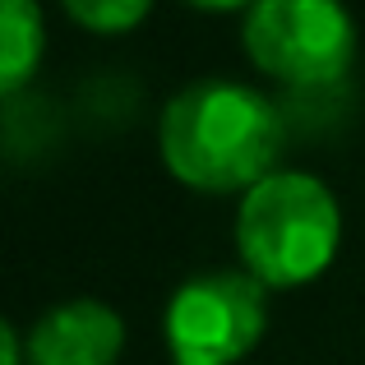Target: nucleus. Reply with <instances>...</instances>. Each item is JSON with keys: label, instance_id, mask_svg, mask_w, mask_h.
I'll use <instances>...</instances> for the list:
<instances>
[{"label": "nucleus", "instance_id": "f257e3e1", "mask_svg": "<svg viewBox=\"0 0 365 365\" xmlns=\"http://www.w3.org/2000/svg\"><path fill=\"white\" fill-rule=\"evenodd\" d=\"M282 148V111L241 79H195L158 116L162 167L195 195H245L277 171Z\"/></svg>", "mask_w": 365, "mask_h": 365}, {"label": "nucleus", "instance_id": "f03ea898", "mask_svg": "<svg viewBox=\"0 0 365 365\" xmlns=\"http://www.w3.org/2000/svg\"><path fill=\"white\" fill-rule=\"evenodd\" d=\"M342 245V204L314 171L264 176L236 204V255L268 292H296L324 277Z\"/></svg>", "mask_w": 365, "mask_h": 365}, {"label": "nucleus", "instance_id": "7ed1b4c3", "mask_svg": "<svg viewBox=\"0 0 365 365\" xmlns=\"http://www.w3.org/2000/svg\"><path fill=\"white\" fill-rule=\"evenodd\" d=\"M245 61L287 88H333L356 61V19L342 0H255L241 19Z\"/></svg>", "mask_w": 365, "mask_h": 365}, {"label": "nucleus", "instance_id": "20e7f679", "mask_svg": "<svg viewBox=\"0 0 365 365\" xmlns=\"http://www.w3.org/2000/svg\"><path fill=\"white\" fill-rule=\"evenodd\" d=\"M268 287L245 268H208L171 292L162 342L171 365H241L264 342Z\"/></svg>", "mask_w": 365, "mask_h": 365}, {"label": "nucleus", "instance_id": "39448f33", "mask_svg": "<svg viewBox=\"0 0 365 365\" xmlns=\"http://www.w3.org/2000/svg\"><path fill=\"white\" fill-rule=\"evenodd\" d=\"M28 365H120L125 319L98 296H70L33 319Z\"/></svg>", "mask_w": 365, "mask_h": 365}, {"label": "nucleus", "instance_id": "423d86ee", "mask_svg": "<svg viewBox=\"0 0 365 365\" xmlns=\"http://www.w3.org/2000/svg\"><path fill=\"white\" fill-rule=\"evenodd\" d=\"M46 51V24L37 0H0V93L14 98L33 83Z\"/></svg>", "mask_w": 365, "mask_h": 365}, {"label": "nucleus", "instance_id": "0eeeda50", "mask_svg": "<svg viewBox=\"0 0 365 365\" xmlns=\"http://www.w3.org/2000/svg\"><path fill=\"white\" fill-rule=\"evenodd\" d=\"M61 9L83 28V33L98 37H120L148 19L153 0H61Z\"/></svg>", "mask_w": 365, "mask_h": 365}, {"label": "nucleus", "instance_id": "6e6552de", "mask_svg": "<svg viewBox=\"0 0 365 365\" xmlns=\"http://www.w3.org/2000/svg\"><path fill=\"white\" fill-rule=\"evenodd\" d=\"M0 365H28V338L14 324H0Z\"/></svg>", "mask_w": 365, "mask_h": 365}, {"label": "nucleus", "instance_id": "1a4fd4ad", "mask_svg": "<svg viewBox=\"0 0 365 365\" xmlns=\"http://www.w3.org/2000/svg\"><path fill=\"white\" fill-rule=\"evenodd\" d=\"M190 9H204V14H245L255 0H180Z\"/></svg>", "mask_w": 365, "mask_h": 365}]
</instances>
